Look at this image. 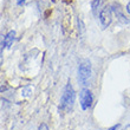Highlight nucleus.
Listing matches in <instances>:
<instances>
[{"instance_id": "obj_1", "label": "nucleus", "mask_w": 130, "mask_h": 130, "mask_svg": "<svg viewBox=\"0 0 130 130\" xmlns=\"http://www.w3.org/2000/svg\"><path fill=\"white\" fill-rule=\"evenodd\" d=\"M75 98H76V92L73 88H72L71 83L69 82L66 84V86H65L62 99H60V110L64 111V112L71 111L72 108H73V104H75Z\"/></svg>"}, {"instance_id": "obj_2", "label": "nucleus", "mask_w": 130, "mask_h": 130, "mask_svg": "<svg viewBox=\"0 0 130 130\" xmlns=\"http://www.w3.org/2000/svg\"><path fill=\"white\" fill-rule=\"evenodd\" d=\"M91 77V63L89 59H82L78 65V80L82 85H86Z\"/></svg>"}, {"instance_id": "obj_3", "label": "nucleus", "mask_w": 130, "mask_h": 130, "mask_svg": "<svg viewBox=\"0 0 130 130\" xmlns=\"http://www.w3.org/2000/svg\"><path fill=\"white\" fill-rule=\"evenodd\" d=\"M79 102H80V106H82L83 110H88L89 108H91V105H92V102H93L92 92H91L89 89L84 88V89L80 91Z\"/></svg>"}, {"instance_id": "obj_4", "label": "nucleus", "mask_w": 130, "mask_h": 130, "mask_svg": "<svg viewBox=\"0 0 130 130\" xmlns=\"http://www.w3.org/2000/svg\"><path fill=\"white\" fill-rule=\"evenodd\" d=\"M99 21H101V24H102V26L104 28L109 27L111 21H112V10H111V7L105 6L101 11V13H99Z\"/></svg>"}, {"instance_id": "obj_5", "label": "nucleus", "mask_w": 130, "mask_h": 130, "mask_svg": "<svg viewBox=\"0 0 130 130\" xmlns=\"http://www.w3.org/2000/svg\"><path fill=\"white\" fill-rule=\"evenodd\" d=\"M113 8H112V11L115 12V14L117 15V19H118V21H121L122 24H128L129 23V20H128L127 18L124 17V14L121 12V6L120 5H113Z\"/></svg>"}, {"instance_id": "obj_6", "label": "nucleus", "mask_w": 130, "mask_h": 130, "mask_svg": "<svg viewBox=\"0 0 130 130\" xmlns=\"http://www.w3.org/2000/svg\"><path fill=\"white\" fill-rule=\"evenodd\" d=\"M14 37H15V32H14V31H10V32H8V33L5 36V38H4L3 43H1L3 47H4V46H6V47H10L11 45L13 44Z\"/></svg>"}, {"instance_id": "obj_7", "label": "nucleus", "mask_w": 130, "mask_h": 130, "mask_svg": "<svg viewBox=\"0 0 130 130\" xmlns=\"http://www.w3.org/2000/svg\"><path fill=\"white\" fill-rule=\"evenodd\" d=\"M101 3H102V0H93L92 1V11L95 12V13H96L97 8L101 6Z\"/></svg>"}, {"instance_id": "obj_8", "label": "nucleus", "mask_w": 130, "mask_h": 130, "mask_svg": "<svg viewBox=\"0 0 130 130\" xmlns=\"http://www.w3.org/2000/svg\"><path fill=\"white\" fill-rule=\"evenodd\" d=\"M121 128V124H115V125H112V127L108 128L106 130H118Z\"/></svg>"}, {"instance_id": "obj_9", "label": "nucleus", "mask_w": 130, "mask_h": 130, "mask_svg": "<svg viewBox=\"0 0 130 130\" xmlns=\"http://www.w3.org/2000/svg\"><path fill=\"white\" fill-rule=\"evenodd\" d=\"M38 130H48V127L45 123H41L39 125V128H38Z\"/></svg>"}, {"instance_id": "obj_10", "label": "nucleus", "mask_w": 130, "mask_h": 130, "mask_svg": "<svg viewBox=\"0 0 130 130\" xmlns=\"http://www.w3.org/2000/svg\"><path fill=\"white\" fill-rule=\"evenodd\" d=\"M25 3V0H17V4L18 5H23Z\"/></svg>"}, {"instance_id": "obj_11", "label": "nucleus", "mask_w": 130, "mask_h": 130, "mask_svg": "<svg viewBox=\"0 0 130 130\" xmlns=\"http://www.w3.org/2000/svg\"><path fill=\"white\" fill-rule=\"evenodd\" d=\"M127 12L130 14V1L128 3V5H127Z\"/></svg>"}, {"instance_id": "obj_12", "label": "nucleus", "mask_w": 130, "mask_h": 130, "mask_svg": "<svg viewBox=\"0 0 130 130\" xmlns=\"http://www.w3.org/2000/svg\"><path fill=\"white\" fill-rule=\"evenodd\" d=\"M124 130H130V125H129V127H128V128H125V129H124Z\"/></svg>"}]
</instances>
